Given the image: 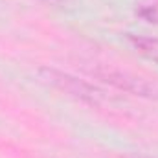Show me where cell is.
<instances>
[{
    "instance_id": "obj_1",
    "label": "cell",
    "mask_w": 158,
    "mask_h": 158,
    "mask_svg": "<svg viewBox=\"0 0 158 158\" xmlns=\"http://www.w3.org/2000/svg\"><path fill=\"white\" fill-rule=\"evenodd\" d=\"M37 76L39 79L50 88L61 92V94H66L68 98H74L85 105H90V107H101L107 99L103 96L101 90H98L94 85L77 79L72 74H66V72H61L57 68H50V66H42L37 70Z\"/></svg>"
},
{
    "instance_id": "obj_2",
    "label": "cell",
    "mask_w": 158,
    "mask_h": 158,
    "mask_svg": "<svg viewBox=\"0 0 158 158\" xmlns=\"http://www.w3.org/2000/svg\"><path fill=\"white\" fill-rule=\"evenodd\" d=\"M92 74L99 81L118 88L121 92L132 94V96H140V98H156L158 96L156 86L151 85L147 79L134 76V74H129V72H123V70H118V68H112V66H105V64L94 66Z\"/></svg>"
},
{
    "instance_id": "obj_3",
    "label": "cell",
    "mask_w": 158,
    "mask_h": 158,
    "mask_svg": "<svg viewBox=\"0 0 158 158\" xmlns=\"http://www.w3.org/2000/svg\"><path fill=\"white\" fill-rule=\"evenodd\" d=\"M129 42L140 55H143L149 61L158 63V39L142 37V35H129Z\"/></svg>"
},
{
    "instance_id": "obj_4",
    "label": "cell",
    "mask_w": 158,
    "mask_h": 158,
    "mask_svg": "<svg viewBox=\"0 0 158 158\" xmlns=\"http://www.w3.org/2000/svg\"><path fill=\"white\" fill-rule=\"evenodd\" d=\"M46 2H52V4H57V2H61V0H46Z\"/></svg>"
},
{
    "instance_id": "obj_5",
    "label": "cell",
    "mask_w": 158,
    "mask_h": 158,
    "mask_svg": "<svg viewBox=\"0 0 158 158\" xmlns=\"http://www.w3.org/2000/svg\"><path fill=\"white\" fill-rule=\"evenodd\" d=\"M132 158H151V156H132Z\"/></svg>"
}]
</instances>
